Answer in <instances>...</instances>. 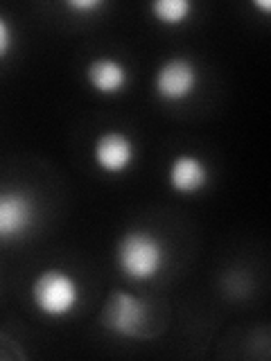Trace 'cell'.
I'll return each mask as SVG.
<instances>
[{
    "mask_svg": "<svg viewBox=\"0 0 271 361\" xmlns=\"http://www.w3.org/2000/svg\"><path fill=\"white\" fill-rule=\"evenodd\" d=\"M116 262L133 282L154 280L167 264V248L152 231L133 228L122 233L116 246Z\"/></svg>",
    "mask_w": 271,
    "mask_h": 361,
    "instance_id": "1",
    "label": "cell"
},
{
    "mask_svg": "<svg viewBox=\"0 0 271 361\" xmlns=\"http://www.w3.org/2000/svg\"><path fill=\"white\" fill-rule=\"evenodd\" d=\"M30 298L45 319H66L82 302V285L61 267H48L34 276L30 285Z\"/></svg>",
    "mask_w": 271,
    "mask_h": 361,
    "instance_id": "2",
    "label": "cell"
},
{
    "mask_svg": "<svg viewBox=\"0 0 271 361\" xmlns=\"http://www.w3.org/2000/svg\"><path fill=\"white\" fill-rule=\"evenodd\" d=\"M102 325L111 334L122 338H150L152 307L136 293L116 289L107 298L104 312H102Z\"/></svg>",
    "mask_w": 271,
    "mask_h": 361,
    "instance_id": "3",
    "label": "cell"
},
{
    "mask_svg": "<svg viewBox=\"0 0 271 361\" xmlns=\"http://www.w3.org/2000/svg\"><path fill=\"white\" fill-rule=\"evenodd\" d=\"M199 79L195 61L183 54H174L156 68L154 90L163 102H186L197 93Z\"/></svg>",
    "mask_w": 271,
    "mask_h": 361,
    "instance_id": "4",
    "label": "cell"
},
{
    "mask_svg": "<svg viewBox=\"0 0 271 361\" xmlns=\"http://www.w3.org/2000/svg\"><path fill=\"white\" fill-rule=\"evenodd\" d=\"M136 156H138V149H136L133 138L118 129L100 133L93 142V163L100 172L109 176H118L131 169Z\"/></svg>",
    "mask_w": 271,
    "mask_h": 361,
    "instance_id": "5",
    "label": "cell"
},
{
    "mask_svg": "<svg viewBox=\"0 0 271 361\" xmlns=\"http://www.w3.org/2000/svg\"><path fill=\"white\" fill-rule=\"evenodd\" d=\"M34 224V203L20 190H0V242L20 240Z\"/></svg>",
    "mask_w": 271,
    "mask_h": 361,
    "instance_id": "6",
    "label": "cell"
},
{
    "mask_svg": "<svg viewBox=\"0 0 271 361\" xmlns=\"http://www.w3.org/2000/svg\"><path fill=\"white\" fill-rule=\"evenodd\" d=\"M84 77L90 90L104 97L120 95L122 90L129 86V79H131L129 68L120 59H116V56H109V54L95 56L93 61H88Z\"/></svg>",
    "mask_w": 271,
    "mask_h": 361,
    "instance_id": "7",
    "label": "cell"
},
{
    "mask_svg": "<svg viewBox=\"0 0 271 361\" xmlns=\"http://www.w3.org/2000/svg\"><path fill=\"white\" fill-rule=\"evenodd\" d=\"M210 180L206 161L195 154H179L167 167V183L176 195H197Z\"/></svg>",
    "mask_w": 271,
    "mask_h": 361,
    "instance_id": "8",
    "label": "cell"
},
{
    "mask_svg": "<svg viewBox=\"0 0 271 361\" xmlns=\"http://www.w3.org/2000/svg\"><path fill=\"white\" fill-rule=\"evenodd\" d=\"M192 9L190 0H156L152 3V16L165 27H179L190 20Z\"/></svg>",
    "mask_w": 271,
    "mask_h": 361,
    "instance_id": "9",
    "label": "cell"
},
{
    "mask_svg": "<svg viewBox=\"0 0 271 361\" xmlns=\"http://www.w3.org/2000/svg\"><path fill=\"white\" fill-rule=\"evenodd\" d=\"M14 25H11L7 16L0 14V61L7 59L9 52L14 50Z\"/></svg>",
    "mask_w": 271,
    "mask_h": 361,
    "instance_id": "10",
    "label": "cell"
},
{
    "mask_svg": "<svg viewBox=\"0 0 271 361\" xmlns=\"http://www.w3.org/2000/svg\"><path fill=\"white\" fill-rule=\"evenodd\" d=\"M102 7H104L102 0H68L66 3V9L79 11V14H93V11H97Z\"/></svg>",
    "mask_w": 271,
    "mask_h": 361,
    "instance_id": "11",
    "label": "cell"
},
{
    "mask_svg": "<svg viewBox=\"0 0 271 361\" xmlns=\"http://www.w3.org/2000/svg\"><path fill=\"white\" fill-rule=\"evenodd\" d=\"M258 9H263L265 11V14H269V11H271V5L267 3V0H255V3H253Z\"/></svg>",
    "mask_w": 271,
    "mask_h": 361,
    "instance_id": "12",
    "label": "cell"
}]
</instances>
